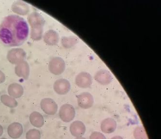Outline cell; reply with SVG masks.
<instances>
[{"label": "cell", "instance_id": "cell-1", "mask_svg": "<svg viewBox=\"0 0 161 139\" xmlns=\"http://www.w3.org/2000/svg\"><path fill=\"white\" fill-rule=\"evenodd\" d=\"M29 32L28 25L23 18L9 15L0 25V42L6 47L19 46L26 41Z\"/></svg>", "mask_w": 161, "mask_h": 139}, {"label": "cell", "instance_id": "cell-2", "mask_svg": "<svg viewBox=\"0 0 161 139\" xmlns=\"http://www.w3.org/2000/svg\"><path fill=\"white\" fill-rule=\"evenodd\" d=\"M26 56V53L21 48H13L8 51L7 59L10 63L18 64L24 61Z\"/></svg>", "mask_w": 161, "mask_h": 139}, {"label": "cell", "instance_id": "cell-3", "mask_svg": "<svg viewBox=\"0 0 161 139\" xmlns=\"http://www.w3.org/2000/svg\"><path fill=\"white\" fill-rule=\"evenodd\" d=\"M75 111L73 106L69 104L63 105L59 110V116L64 122L68 123L74 119Z\"/></svg>", "mask_w": 161, "mask_h": 139}, {"label": "cell", "instance_id": "cell-4", "mask_svg": "<svg viewBox=\"0 0 161 139\" xmlns=\"http://www.w3.org/2000/svg\"><path fill=\"white\" fill-rule=\"evenodd\" d=\"M65 69V62L61 57H54L48 64L49 71L55 75H61L64 71Z\"/></svg>", "mask_w": 161, "mask_h": 139}, {"label": "cell", "instance_id": "cell-5", "mask_svg": "<svg viewBox=\"0 0 161 139\" xmlns=\"http://www.w3.org/2000/svg\"><path fill=\"white\" fill-rule=\"evenodd\" d=\"M41 108L43 112L48 115H54L58 111V105L52 99H43L40 103Z\"/></svg>", "mask_w": 161, "mask_h": 139}, {"label": "cell", "instance_id": "cell-6", "mask_svg": "<svg viewBox=\"0 0 161 139\" xmlns=\"http://www.w3.org/2000/svg\"><path fill=\"white\" fill-rule=\"evenodd\" d=\"M78 104L82 109H87L93 106L94 99L91 94L88 92H84L77 97Z\"/></svg>", "mask_w": 161, "mask_h": 139}, {"label": "cell", "instance_id": "cell-7", "mask_svg": "<svg viewBox=\"0 0 161 139\" xmlns=\"http://www.w3.org/2000/svg\"><path fill=\"white\" fill-rule=\"evenodd\" d=\"M53 89L54 91L58 95H65L70 91L71 84L66 79H59L54 83Z\"/></svg>", "mask_w": 161, "mask_h": 139}, {"label": "cell", "instance_id": "cell-8", "mask_svg": "<svg viewBox=\"0 0 161 139\" xmlns=\"http://www.w3.org/2000/svg\"><path fill=\"white\" fill-rule=\"evenodd\" d=\"M92 77L89 73L85 72L80 73L75 78L76 85L81 88H88L92 84Z\"/></svg>", "mask_w": 161, "mask_h": 139}, {"label": "cell", "instance_id": "cell-9", "mask_svg": "<svg viewBox=\"0 0 161 139\" xmlns=\"http://www.w3.org/2000/svg\"><path fill=\"white\" fill-rule=\"evenodd\" d=\"M86 131V126L80 121H75L70 126V133L76 138L82 137L85 134Z\"/></svg>", "mask_w": 161, "mask_h": 139}, {"label": "cell", "instance_id": "cell-10", "mask_svg": "<svg viewBox=\"0 0 161 139\" xmlns=\"http://www.w3.org/2000/svg\"><path fill=\"white\" fill-rule=\"evenodd\" d=\"M117 124L113 118H106L103 120L101 124V130L103 132L107 134L113 133L116 130Z\"/></svg>", "mask_w": 161, "mask_h": 139}, {"label": "cell", "instance_id": "cell-11", "mask_svg": "<svg viewBox=\"0 0 161 139\" xmlns=\"http://www.w3.org/2000/svg\"><path fill=\"white\" fill-rule=\"evenodd\" d=\"M29 24L31 28L44 27L45 21L43 17L37 12H33L28 18Z\"/></svg>", "mask_w": 161, "mask_h": 139}, {"label": "cell", "instance_id": "cell-12", "mask_svg": "<svg viewBox=\"0 0 161 139\" xmlns=\"http://www.w3.org/2000/svg\"><path fill=\"white\" fill-rule=\"evenodd\" d=\"M23 132V127L19 123H13L9 126L8 128V134L10 138L13 139L20 138Z\"/></svg>", "mask_w": 161, "mask_h": 139}, {"label": "cell", "instance_id": "cell-13", "mask_svg": "<svg viewBox=\"0 0 161 139\" xmlns=\"http://www.w3.org/2000/svg\"><path fill=\"white\" fill-rule=\"evenodd\" d=\"M94 79L101 85H107L110 84L112 80V77L108 71L102 70L96 73Z\"/></svg>", "mask_w": 161, "mask_h": 139}, {"label": "cell", "instance_id": "cell-14", "mask_svg": "<svg viewBox=\"0 0 161 139\" xmlns=\"http://www.w3.org/2000/svg\"><path fill=\"white\" fill-rule=\"evenodd\" d=\"M15 73L18 77L27 80L29 77L30 67L28 63L24 61L17 64L15 69Z\"/></svg>", "mask_w": 161, "mask_h": 139}, {"label": "cell", "instance_id": "cell-15", "mask_svg": "<svg viewBox=\"0 0 161 139\" xmlns=\"http://www.w3.org/2000/svg\"><path fill=\"white\" fill-rule=\"evenodd\" d=\"M43 39L47 44L50 46L56 45L59 42V34L56 31L50 29L45 32Z\"/></svg>", "mask_w": 161, "mask_h": 139}, {"label": "cell", "instance_id": "cell-16", "mask_svg": "<svg viewBox=\"0 0 161 139\" xmlns=\"http://www.w3.org/2000/svg\"><path fill=\"white\" fill-rule=\"evenodd\" d=\"M12 10L19 15H26L29 12L30 8L27 3L21 1L14 3L12 5Z\"/></svg>", "mask_w": 161, "mask_h": 139}, {"label": "cell", "instance_id": "cell-17", "mask_svg": "<svg viewBox=\"0 0 161 139\" xmlns=\"http://www.w3.org/2000/svg\"><path fill=\"white\" fill-rule=\"evenodd\" d=\"M8 93L13 98H19L21 97L24 93L23 87L18 83L11 84L8 87Z\"/></svg>", "mask_w": 161, "mask_h": 139}, {"label": "cell", "instance_id": "cell-18", "mask_svg": "<svg viewBox=\"0 0 161 139\" xmlns=\"http://www.w3.org/2000/svg\"><path fill=\"white\" fill-rule=\"evenodd\" d=\"M30 121L34 127L41 128L44 124V118L39 112H33L30 116Z\"/></svg>", "mask_w": 161, "mask_h": 139}, {"label": "cell", "instance_id": "cell-19", "mask_svg": "<svg viewBox=\"0 0 161 139\" xmlns=\"http://www.w3.org/2000/svg\"><path fill=\"white\" fill-rule=\"evenodd\" d=\"M0 100L3 105L10 108H15L18 105V102L15 99L8 95H2L0 97Z\"/></svg>", "mask_w": 161, "mask_h": 139}, {"label": "cell", "instance_id": "cell-20", "mask_svg": "<svg viewBox=\"0 0 161 139\" xmlns=\"http://www.w3.org/2000/svg\"><path fill=\"white\" fill-rule=\"evenodd\" d=\"M78 39L73 36L64 37L62 39V44L66 49L71 48L78 43Z\"/></svg>", "mask_w": 161, "mask_h": 139}, {"label": "cell", "instance_id": "cell-21", "mask_svg": "<svg viewBox=\"0 0 161 139\" xmlns=\"http://www.w3.org/2000/svg\"><path fill=\"white\" fill-rule=\"evenodd\" d=\"M43 27H37L31 28V38L34 41H40L43 37Z\"/></svg>", "mask_w": 161, "mask_h": 139}, {"label": "cell", "instance_id": "cell-22", "mask_svg": "<svg viewBox=\"0 0 161 139\" xmlns=\"http://www.w3.org/2000/svg\"><path fill=\"white\" fill-rule=\"evenodd\" d=\"M135 139H149L144 127L138 126L135 128L133 133Z\"/></svg>", "mask_w": 161, "mask_h": 139}, {"label": "cell", "instance_id": "cell-23", "mask_svg": "<svg viewBox=\"0 0 161 139\" xmlns=\"http://www.w3.org/2000/svg\"><path fill=\"white\" fill-rule=\"evenodd\" d=\"M26 138V139H40L41 133L39 130L31 129L27 132Z\"/></svg>", "mask_w": 161, "mask_h": 139}, {"label": "cell", "instance_id": "cell-24", "mask_svg": "<svg viewBox=\"0 0 161 139\" xmlns=\"http://www.w3.org/2000/svg\"><path fill=\"white\" fill-rule=\"evenodd\" d=\"M90 139H107V138L100 132L94 131L90 135Z\"/></svg>", "mask_w": 161, "mask_h": 139}, {"label": "cell", "instance_id": "cell-25", "mask_svg": "<svg viewBox=\"0 0 161 139\" xmlns=\"http://www.w3.org/2000/svg\"><path fill=\"white\" fill-rule=\"evenodd\" d=\"M5 80V76L2 71L0 70V84L3 83Z\"/></svg>", "mask_w": 161, "mask_h": 139}, {"label": "cell", "instance_id": "cell-26", "mask_svg": "<svg viewBox=\"0 0 161 139\" xmlns=\"http://www.w3.org/2000/svg\"><path fill=\"white\" fill-rule=\"evenodd\" d=\"M3 129L1 125H0V136H1L2 135L3 133Z\"/></svg>", "mask_w": 161, "mask_h": 139}, {"label": "cell", "instance_id": "cell-27", "mask_svg": "<svg viewBox=\"0 0 161 139\" xmlns=\"http://www.w3.org/2000/svg\"><path fill=\"white\" fill-rule=\"evenodd\" d=\"M111 139H124L122 137L120 136H115L112 137Z\"/></svg>", "mask_w": 161, "mask_h": 139}, {"label": "cell", "instance_id": "cell-28", "mask_svg": "<svg viewBox=\"0 0 161 139\" xmlns=\"http://www.w3.org/2000/svg\"><path fill=\"white\" fill-rule=\"evenodd\" d=\"M75 139H86V138H84L83 137H78V138H75Z\"/></svg>", "mask_w": 161, "mask_h": 139}, {"label": "cell", "instance_id": "cell-29", "mask_svg": "<svg viewBox=\"0 0 161 139\" xmlns=\"http://www.w3.org/2000/svg\"><path fill=\"white\" fill-rule=\"evenodd\" d=\"M6 139V138H1V139Z\"/></svg>", "mask_w": 161, "mask_h": 139}]
</instances>
